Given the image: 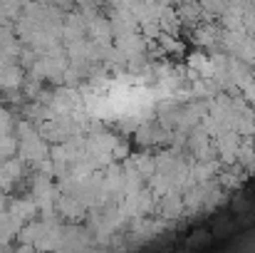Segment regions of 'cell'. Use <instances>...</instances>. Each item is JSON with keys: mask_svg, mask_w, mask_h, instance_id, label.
<instances>
[]
</instances>
